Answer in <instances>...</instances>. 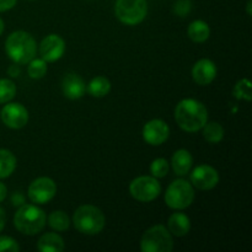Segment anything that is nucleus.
<instances>
[{"label":"nucleus","instance_id":"nucleus-1","mask_svg":"<svg viewBox=\"0 0 252 252\" xmlns=\"http://www.w3.org/2000/svg\"><path fill=\"white\" fill-rule=\"evenodd\" d=\"M175 120L185 132H198L208 122L206 106L194 98H184L175 108Z\"/></svg>","mask_w":252,"mask_h":252},{"label":"nucleus","instance_id":"nucleus-2","mask_svg":"<svg viewBox=\"0 0 252 252\" xmlns=\"http://www.w3.org/2000/svg\"><path fill=\"white\" fill-rule=\"evenodd\" d=\"M5 51L14 63L26 64L36 56L37 44L29 32L15 31L5 41Z\"/></svg>","mask_w":252,"mask_h":252},{"label":"nucleus","instance_id":"nucleus-3","mask_svg":"<svg viewBox=\"0 0 252 252\" xmlns=\"http://www.w3.org/2000/svg\"><path fill=\"white\" fill-rule=\"evenodd\" d=\"M14 225L25 235H36L46 225V214L33 204H22L15 213Z\"/></svg>","mask_w":252,"mask_h":252},{"label":"nucleus","instance_id":"nucleus-4","mask_svg":"<svg viewBox=\"0 0 252 252\" xmlns=\"http://www.w3.org/2000/svg\"><path fill=\"white\" fill-rule=\"evenodd\" d=\"M105 216L95 206L84 204L75 211L73 224L76 230L85 235H96L105 228Z\"/></svg>","mask_w":252,"mask_h":252},{"label":"nucleus","instance_id":"nucleus-5","mask_svg":"<svg viewBox=\"0 0 252 252\" xmlns=\"http://www.w3.org/2000/svg\"><path fill=\"white\" fill-rule=\"evenodd\" d=\"M194 191L192 184L184 179L175 180L165 192V203L171 209H186L193 203Z\"/></svg>","mask_w":252,"mask_h":252},{"label":"nucleus","instance_id":"nucleus-6","mask_svg":"<svg viewBox=\"0 0 252 252\" xmlns=\"http://www.w3.org/2000/svg\"><path fill=\"white\" fill-rule=\"evenodd\" d=\"M174 249L171 233L164 225H154L148 229L140 240L143 252H170Z\"/></svg>","mask_w":252,"mask_h":252},{"label":"nucleus","instance_id":"nucleus-7","mask_svg":"<svg viewBox=\"0 0 252 252\" xmlns=\"http://www.w3.org/2000/svg\"><path fill=\"white\" fill-rule=\"evenodd\" d=\"M115 14L122 24L135 26L147 17L148 2L147 0H116Z\"/></svg>","mask_w":252,"mask_h":252},{"label":"nucleus","instance_id":"nucleus-8","mask_svg":"<svg viewBox=\"0 0 252 252\" xmlns=\"http://www.w3.org/2000/svg\"><path fill=\"white\" fill-rule=\"evenodd\" d=\"M129 193L139 202H152L161 193V185L154 176H139L130 182Z\"/></svg>","mask_w":252,"mask_h":252},{"label":"nucleus","instance_id":"nucleus-9","mask_svg":"<svg viewBox=\"0 0 252 252\" xmlns=\"http://www.w3.org/2000/svg\"><path fill=\"white\" fill-rule=\"evenodd\" d=\"M57 193V185L49 177H38L29 186V198L32 203L46 204L53 199Z\"/></svg>","mask_w":252,"mask_h":252},{"label":"nucleus","instance_id":"nucleus-10","mask_svg":"<svg viewBox=\"0 0 252 252\" xmlns=\"http://www.w3.org/2000/svg\"><path fill=\"white\" fill-rule=\"evenodd\" d=\"M1 120L6 127L11 129L24 128L29 122V111L21 103H7L1 110Z\"/></svg>","mask_w":252,"mask_h":252},{"label":"nucleus","instance_id":"nucleus-11","mask_svg":"<svg viewBox=\"0 0 252 252\" xmlns=\"http://www.w3.org/2000/svg\"><path fill=\"white\" fill-rule=\"evenodd\" d=\"M65 52V42L58 34H48L39 44V54L48 63L59 61Z\"/></svg>","mask_w":252,"mask_h":252},{"label":"nucleus","instance_id":"nucleus-12","mask_svg":"<svg viewBox=\"0 0 252 252\" xmlns=\"http://www.w3.org/2000/svg\"><path fill=\"white\" fill-rule=\"evenodd\" d=\"M191 182L196 189L208 191L214 189L219 182V174L209 165H199L191 174Z\"/></svg>","mask_w":252,"mask_h":252},{"label":"nucleus","instance_id":"nucleus-13","mask_svg":"<svg viewBox=\"0 0 252 252\" xmlns=\"http://www.w3.org/2000/svg\"><path fill=\"white\" fill-rule=\"evenodd\" d=\"M170 128L166 122L161 120H152L143 128V138L150 145H161L169 139Z\"/></svg>","mask_w":252,"mask_h":252},{"label":"nucleus","instance_id":"nucleus-14","mask_svg":"<svg viewBox=\"0 0 252 252\" xmlns=\"http://www.w3.org/2000/svg\"><path fill=\"white\" fill-rule=\"evenodd\" d=\"M217 76V66L211 59H199L192 68V78L198 85H209Z\"/></svg>","mask_w":252,"mask_h":252},{"label":"nucleus","instance_id":"nucleus-15","mask_svg":"<svg viewBox=\"0 0 252 252\" xmlns=\"http://www.w3.org/2000/svg\"><path fill=\"white\" fill-rule=\"evenodd\" d=\"M62 91L64 96L70 100H78L83 97V95L86 91L85 83L78 74L69 73L66 74L62 81Z\"/></svg>","mask_w":252,"mask_h":252},{"label":"nucleus","instance_id":"nucleus-16","mask_svg":"<svg viewBox=\"0 0 252 252\" xmlns=\"http://www.w3.org/2000/svg\"><path fill=\"white\" fill-rule=\"evenodd\" d=\"M193 165V158L191 153L186 149H180L172 155L171 166L177 176H185L189 174Z\"/></svg>","mask_w":252,"mask_h":252},{"label":"nucleus","instance_id":"nucleus-17","mask_svg":"<svg viewBox=\"0 0 252 252\" xmlns=\"http://www.w3.org/2000/svg\"><path fill=\"white\" fill-rule=\"evenodd\" d=\"M167 226H169V231L171 235L181 238L189 234L191 230V220L189 217L184 213H174L170 216L169 220H167Z\"/></svg>","mask_w":252,"mask_h":252},{"label":"nucleus","instance_id":"nucleus-18","mask_svg":"<svg viewBox=\"0 0 252 252\" xmlns=\"http://www.w3.org/2000/svg\"><path fill=\"white\" fill-rule=\"evenodd\" d=\"M64 240L56 233H47L39 238L37 249L41 252H61L64 250Z\"/></svg>","mask_w":252,"mask_h":252},{"label":"nucleus","instance_id":"nucleus-19","mask_svg":"<svg viewBox=\"0 0 252 252\" xmlns=\"http://www.w3.org/2000/svg\"><path fill=\"white\" fill-rule=\"evenodd\" d=\"M189 37L196 43H202L206 42L209 38L211 34V29H209L208 24L203 20H196V21L191 22L189 26Z\"/></svg>","mask_w":252,"mask_h":252},{"label":"nucleus","instance_id":"nucleus-20","mask_svg":"<svg viewBox=\"0 0 252 252\" xmlns=\"http://www.w3.org/2000/svg\"><path fill=\"white\" fill-rule=\"evenodd\" d=\"M16 158L10 150L0 149V179H6L16 169Z\"/></svg>","mask_w":252,"mask_h":252},{"label":"nucleus","instance_id":"nucleus-21","mask_svg":"<svg viewBox=\"0 0 252 252\" xmlns=\"http://www.w3.org/2000/svg\"><path fill=\"white\" fill-rule=\"evenodd\" d=\"M110 91L111 83L105 76H96L88 85V93L94 97H105Z\"/></svg>","mask_w":252,"mask_h":252},{"label":"nucleus","instance_id":"nucleus-22","mask_svg":"<svg viewBox=\"0 0 252 252\" xmlns=\"http://www.w3.org/2000/svg\"><path fill=\"white\" fill-rule=\"evenodd\" d=\"M48 224L56 231H64L68 230L69 226H70V219L65 212L54 211L49 214Z\"/></svg>","mask_w":252,"mask_h":252},{"label":"nucleus","instance_id":"nucleus-23","mask_svg":"<svg viewBox=\"0 0 252 252\" xmlns=\"http://www.w3.org/2000/svg\"><path fill=\"white\" fill-rule=\"evenodd\" d=\"M203 137L207 142L217 144L224 138V128L218 122H207L203 127Z\"/></svg>","mask_w":252,"mask_h":252},{"label":"nucleus","instance_id":"nucleus-24","mask_svg":"<svg viewBox=\"0 0 252 252\" xmlns=\"http://www.w3.org/2000/svg\"><path fill=\"white\" fill-rule=\"evenodd\" d=\"M16 95V85L10 79H0V103H7Z\"/></svg>","mask_w":252,"mask_h":252},{"label":"nucleus","instance_id":"nucleus-25","mask_svg":"<svg viewBox=\"0 0 252 252\" xmlns=\"http://www.w3.org/2000/svg\"><path fill=\"white\" fill-rule=\"evenodd\" d=\"M47 73V62L43 59H32L29 62L27 74L31 79H42Z\"/></svg>","mask_w":252,"mask_h":252},{"label":"nucleus","instance_id":"nucleus-26","mask_svg":"<svg viewBox=\"0 0 252 252\" xmlns=\"http://www.w3.org/2000/svg\"><path fill=\"white\" fill-rule=\"evenodd\" d=\"M233 95L235 96L238 100L251 101V81L246 78L239 80L238 83H236V85L234 86Z\"/></svg>","mask_w":252,"mask_h":252},{"label":"nucleus","instance_id":"nucleus-27","mask_svg":"<svg viewBox=\"0 0 252 252\" xmlns=\"http://www.w3.org/2000/svg\"><path fill=\"white\" fill-rule=\"evenodd\" d=\"M169 172V162L164 158H159V159H155L154 161L150 164V174L152 176H154L155 179H161L165 177Z\"/></svg>","mask_w":252,"mask_h":252},{"label":"nucleus","instance_id":"nucleus-28","mask_svg":"<svg viewBox=\"0 0 252 252\" xmlns=\"http://www.w3.org/2000/svg\"><path fill=\"white\" fill-rule=\"evenodd\" d=\"M17 252L20 251V246L15 239L10 236H0V252Z\"/></svg>","mask_w":252,"mask_h":252},{"label":"nucleus","instance_id":"nucleus-29","mask_svg":"<svg viewBox=\"0 0 252 252\" xmlns=\"http://www.w3.org/2000/svg\"><path fill=\"white\" fill-rule=\"evenodd\" d=\"M191 11V2L189 0H177L174 5V12L180 17H185Z\"/></svg>","mask_w":252,"mask_h":252},{"label":"nucleus","instance_id":"nucleus-30","mask_svg":"<svg viewBox=\"0 0 252 252\" xmlns=\"http://www.w3.org/2000/svg\"><path fill=\"white\" fill-rule=\"evenodd\" d=\"M17 0H0V12L7 11L16 5Z\"/></svg>","mask_w":252,"mask_h":252},{"label":"nucleus","instance_id":"nucleus-31","mask_svg":"<svg viewBox=\"0 0 252 252\" xmlns=\"http://www.w3.org/2000/svg\"><path fill=\"white\" fill-rule=\"evenodd\" d=\"M11 201L14 206H22L24 204V196L21 193H15L11 197Z\"/></svg>","mask_w":252,"mask_h":252},{"label":"nucleus","instance_id":"nucleus-32","mask_svg":"<svg viewBox=\"0 0 252 252\" xmlns=\"http://www.w3.org/2000/svg\"><path fill=\"white\" fill-rule=\"evenodd\" d=\"M9 75H11L12 78H16V76L20 75V68L19 65H16V63H15V65H11L9 68Z\"/></svg>","mask_w":252,"mask_h":252},{"label":"nucleus","instance_id":"nucleus-33","mask_svg":"<svg viewBox=\"0 0 252 252\" xmlns=\"http://www.w3.org/2000/svg\"><path fill=\"white\" fill-rule=\"evenodd\" d=\"M6 194H7V189L2 182H0V203L6 198Z\"/></svg>","mask_w":252,"mask_h":252},{"label":"nucleus","instance_id":"nucleus-34","mask_svg":"<svg viewBox=\"0 0 252 252\" xmlns=\"http://www.w3.org/2000/svg\"><path fill=\"white\" fill-rule=\"evenodd\" d=\"M5 223H6V217H5V212H4V209L0 207V233H1L2 229H4Z\"/></svg>","mask_w":252,"mask_h":252},{"label":"nucleus","instance_id":"nucleus-35","mask_svg":"<svg viewBox=\"0 0 252 252\" xmlns=\"http://www.w3.org/2000/svg\"><path fill=\"white\" fill-rule=\"evenodd\" d=\"M2 32H4V21L0 19V36H1Z\"/></svg>","mask_w":252,"mask_h":252},{"label":"nucleus","instance_id":"nucleus-36","mask_svg":"<svg viewBox=\"0 0 252 252\" xmlns=\"http://www.w3.org/2000/svg\"><path fill=\"white\" fill-rule=\"evenodd\" d=\"M248 14L251 15V0L248 1Z\"/></svg>","mask_w":252,"mask_h":252}]
</instances>
